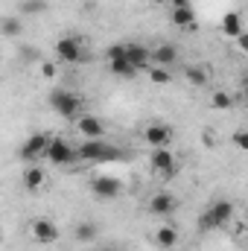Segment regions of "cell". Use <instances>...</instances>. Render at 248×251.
Listing matches in <instances>:
<instances>
[{"instance_id":"6da1fadb","label":"cell","mask_w":248,"mask_h":251,"mask_svg":"<svg viewBox=\"0 0 248 251\" xmlns=\"http://www.w3.org/2000/svg\"><path fill=\"white\" fill-rule=\"evenodd\" d=\"M234 216H237V204H234L231 199H216V201H210V204L201 210V216H198V231H219V228H225Z\"/></svg>"},{"instance_id":"7a4b0ae2","label":"cell","mask_w":248,"mask_h":251,"mask_svg":"<svg viewBox=\"0 0 248 251\" xmlns=\"http://www.w3.org/2000/svg\"><path fill=\"white\" fill-rule=\"evenodd\" d=\"M50 108L62 117V120H79L82 114H85V100H82V94H76V91H70V88H56L53 94H50Z\"/></svg>"},{"instance_id":"3957f363","label":"cell","mask_w":248,"mask_h":251,"mask_svg":"<svg viewBox=\"0 0 248 251\" xmlns=\"http://www.w3.org/2000/svg\"><path fill=\"white\" fill-rule=\"evenodd\" d=\"M120 158V146L108 143L105 137H97V140H82L76 146V161H85V164H97V161H117Z\"/></svg>"},{"instance_id":"277c9868","label":"cell","mask_w":248,"mask_h":251,"mask_svg":"<svg viewBox=\"0 0 248 251\" xmlns=\"http://www.w3.org/2000/svg\"><path fill=\"white\" fill-rule=\"evenodd\" d=\"M56 59L64 64H79L88 59V47L79 35H62L56 41Z\"/></svg>"},{"instance_id":"5b68a950","label":"cell","mask_w":248,"mask_h":251,"mask_svg":"<svg viewBox=\"0 0 248 251\" xmlns=\"http://www.w3.org/2000/svg\"><path fill=\"white\" fill-rule=\"evenodd\" d=\"M44 158L53 167H70L76 161V146L67 137H50V146H47V155Z\"/></svg>"},{"instance_id":"8992f818","label":"cell","mask_w":248,"mask_h":251,"mask_svg":"<svg viewBox=\"0 0 248 251\" xmlns=\"http://www.w3.org/2000/svg\"><path fill=\"white\" fill-rule=\"evenodd\" d=\"M29 234H32V240H35L38 246H53V243H59V237H62L59 225H56L50 216H35V219L29 222Z\"/></svg>"},{"instance_id":"52a82bcc","label":"cell","mask_w":248,"mask_h":251,"mask_svg":"<svg viewBox=\"0 0 248 251\" xmlns=\"http://www.w3.org/2000/svg\"><path fill=\"white\" fill-rule=\"evenodd\" d=\"M91 193L102 201H111V199H120L123 196V181L117 176H94L91 178Z\"/></svg>"},{"instance_id":"ba28073f","label":"cell","mask_w":248,"mask_h":251,"mask_svg":"<svg viewBox=\"0 0 248 251\" xmlns=\"http://www.w3.org/2000/svg\"><path fill=\"white\" fill-rule=\"evenodd\" d=\"M47 146H50V134H41V131H35V134H29L26 140H24V146H21V161H26V164H38L44 155H47Z\"/></svg>"},{"instance_id":"9c48e42d","label":"cell","mask_w":248,"mask_h":251,"mask_svg":"<svg viewBox=\"0 0 248 251\" xmlns=\"http://www.w3.org/2000/svg\"><path fill=\"white\" fill-rule=\"evenodd\" d=\"M173 137H175V131H173V126H170V123L152 120V123L143 126V140H146L152 149H164V146H170V143H173Z\"/></svg>"},{"instance_id":"30bf717a","label":"cell","mask_w":248,"mask_h":251,"mask_svg":"<svg viewBox=\"0 0 248 251\" xmlns=\"http://www.w3.org/2000/svg\"><path fill=\"white\" fill-rule=\"evenodd\" d=\"M149 167H152V173H158V176L170 178V176H175L178 161H175L173 149H170V146H164V149H152V155H149Z\"/></svg>"},{"instance_id":"8fae6325","label":"cell","mask_w":248,"mask_h":251,"mask_svg":"<svg viewBox=\"0 0 248 251\" xmlns=\"http://www.w3.org/2000/svg\"><path fill=\"white\" fill-rule=\"evenodd\" d=\"M175 210H178V199H175L173 193H167V190H161V193H155V196L149 199V213H152V216L167 219V216H173Z\"/></svg>"},{"instance_id":"7c38bea8","label":"cell","mask_w":248,"mask_h":251,"mask_svg":"<svg viewBox=\"0 0 248 251\" xmlns=\"http://www.w3.org/2000/svg\"><path fill=\"white\" fill-rule=\"evenodd\" d=\"M175 62H178V47L175 44H155V47H149V64L173 67Z\"/></svg>"},{"instance_id":"4fadbf2b","label":"cell","mask_w":248,"mask_h":251,"mask_svg":"<svg viewBox=\"0 0 248 251\" xmlns=\"http://www.w3.org/2000/svg\"><path fill=\"white\" fill-rule=\"evenodd\" d=\"M76 128H79V134H82L85 140L105 137V123H102L99 117H94V114H82V117L76 120Z\"/></svg>"},{"instance_id":"5bb4252c","label":"cell","mask_w":248,"mask_h":251,"mask_svg":"<svg viewBox=\"0 0 248 251\" xmlns=\"http://www.w3.org/2000/svg\"><path fill=\"white\" fill-rule=\"evenodd\" d=\"M178 228L175 225H170V222H164V225H158L155 228V234H152V240H155V246L161 251H170V249H175L178 246Z\"/></svg>"},{"instance_id":"9a60e30c","label":"cell","mask_w":248,"mask_h":251,"mask_svg":"<svg viewBox=\"0 0 248 251\" xmlns=\"http://www.w3.org/2000/svg\"><path fill=\"white\" fill-rule=\"evenodd\" d=\"M123 56H125V62H131L140 70V67L149 64V47L140 44V41H123Z\"/></svg>"},{"instance_id":"2e32d148","label":"cell","mask_w":248,"mask_h":251,"mask_svg":"<svg viewBox=\"0 0 248 251\" xmlns=\"http://www.w3.org/2000/svg\"><path fill=\"white\" fill-rule=\"evenodd\" d=\"M21 181H24V190H29V193H38V190L47 184V173H44L38 164H29V167L21 173Z\"/></svg>"},{"instance_id":"e0dca14e","label":"cell","mask_w":248,"mask_h":251,"mask_svg":"<svg viewBox=\"0 0 248 251\" xmlns=\"http://www.w3.org/2000/svg\"><path fill=\"white\" fill-rule=\"evenodd\" d=\"M184 79L193 85V88H204V85L210 82V67H207V64H187Z\"/></svg>"},{"instance_id":"ac0fdd59","label":"cell","mask_w":248,"mask_h":251,"mask_svg":"<svg viewBox=\"0 0 248 251\" xmlns=\"http://www.w3.org/2000/svg\"><path fill=\"white\" fill-rule=\"evenodd\" d=\"M97 237H99V225L91 222V219H82V222L73 228V240H76V243H97Z\"/></svg>"},{"instance_id":"d6986e66","label":"cell","mask_w":248,"mask_h":251,"mask_svg":"<svg viewBox=\"0 0 248 251\" xmlns=\"http://www.w3.org/2000/svg\"><path fill=\"white\" fill-rule=\"evenodd\" d=\"M24 32V18L21 15H3L0 18V35L3 38H18Z\"/></svg>"},{"instance_id":"ffe728a7","label":"cell","mask_w":248,"mask_h":251,"mask_svg":"<svg viewBox=\"0 0 248 251\" xmlns=\"http://www.w3.org/2000/svg\"><path fill=\"white\" fill-rule=\"evenodd\" d=\"M170 18H173V24H175L178 29H193V26H196V12H193V6H178V9H173Z\"/></svg>"},{"instance_id":"44dd1931","label":"cell","mask_w":248,"mask_h":251,"mask_svg":"<svg viewBox=\"0 0 248 251\" xmlns=\"http://www.w3.org/2000/svg\"><path fill=\"white\" fill-rule=\"evenodd\" d=\"M222 29H225V35H231V38L243 35L246 29H243V18H240V12H228V15L222 18Z\"/></svg>"},{"instance_id":"7402d4cb","label":"cell","mask_w":248,"mask_h":251,"mask_svg":"<svg viewBox=\"0 0 248 251\" xmlns=\"http://www.w3.org/2000/svg\"><path fill=\"white\" fill-rule=\"evenodd\" d=\"M234 94H228V91H213V97H210V108H216V111H231L234 108Z\"/></svg>"},{"instance_id":"603a6c76","label":"cell","mask_w":248,"mask_h":251,"mask_svg":"<svg viewBox=\"0 0 248 251\" xmlns=\"http://www.w3.org/2000/svg\"><path fill=\"white\" fill-rule=\"evenodd\" d=\"M108 70H111L114 76H123V79H134V76H137V67H134L131 62H125V59L108 62Z\"/></svg>"},{"instance_id":"cb8c5ba5","label":"cell","mask_w":248,"mask_h":251,"mask_svg":"<svg viewBox=\"0 0 248 251\" xmlns=\"http://www.w3.org/2000/svg\"><path fill=\"white\" fill-rule=\"evenodd\" d=\"M18 12L21 15H41V12H47V0H21Z\"/></svg>"},{"instance_id":"d4e9b609","label":"cell","mask_w":248,"mask_h":251,"mask_svg":"<svg viewBox=\"0 0 248 251\" xmlns=\"http://www.w3.org/2000/svg\"><path fill=\"white\" fill-rule=\"evenodd\" d=\"M149 79L155 82V85H170L173 82V73H170V67H149Z\"/></svg>"},{"instance_id":"484cf974","label":"cell","mask_w":248,"mask_h":251,"mask_svg":"<svg viewBox=\"0 0 248 251\" xmlns=\"http://www.w3.org/2000/svg\"><path fill=\"white\" fill-rule=\"evenodd\" d=\"M105 59H108V62H117V59H125V56H123V44H111V47L105 50Z\"/></svg>"},{"instance_id":"4316f807","label":"cell","mask_w":248,"mask_h":251,"mask_svg":"<svg viewBox=\"0 0 248 251\" xmlns=\"http://www.w3.org/2000/svg\"><path fill=\"white\" fill-rule=\"evenodd\" d=\"M234 143H237V149H248V131L246 128H240V131L234 134Z\"/></svg>"},{"instance_id":"83f0119b","label":"cell","mask_w":248,"mask_h":251,"mask_svg":"<svg viewBox=\"0 0 248 251\" xmlns=\"http://www.w3.org/2000/svg\"><path fill=\"white\" fill-rule=\"evenodd\" d=\"M38 64H41V73H44L47 79H53V76H56V64H53V62H38Z\"/></svg>"},{"instance_id":"f1b7e54d","label":"cell","mask_w":248,"mask_h":251,"mask_svg":"<svg viewBox=\"0 0 248 251\" xmlns=\"http://www.w3.org/2000/svg\"><path fill=\"white\" fill-rule=\"evenodd\" d=\"M21 53H24V59H26V62H41V56H38V50H32V47H24Z\"/></svg>"},{"instance_id":"f546056e","label":"cell","mask_w":248,"mask_h":251,"mask_svg":"<svg viewBox=\"0 0 248 251\" xmlns=\"http://www.w3.org/2000/svg\"><path fill=\"white\" fill-rule=\"evenodd\" d=\"M167 6H173V9H178V6H190V0H167Z\"/></svg>"},{"instance_id":"4dcf8cb0","label":"cell","mask_w":248,"mask_h":251,"mask_svg":"<svg viewBox=\"0 0 248 251\" xmlns=\"http://www.w3.org/2000/svg\"><path fill=\"white\" fill-rule=\"evenodd\" d=\"M97 251H123L120 246H114V243H105V246H99Z\"/></svg>"},{"instance_id":"1f68e13d","label":"cell","mask_w":248,"mask_h":251,"mask_svg":"<svg viewBox=\"0 0 248 251\" xmlns=\"http://www.w3.org/2000/svg\"><path fill=\"white\" fill-rule=\"evenodd\" d=\"M149 3H155V6H167V0H149Z\"/></svg>"},{"instance_id":"d6a6232c","label":"cell","mask_w":248,"mask_h":251,"mask_svg":"<svg viewBox=\"0 0 248 251\" xmlns=\"http://www.w3.org/2000/svg\"><path fill=\"white\" fill-rule=\"evenodd\" d=\"M0 240H3V225H0Z\"/></svg>"}]
</instances>
